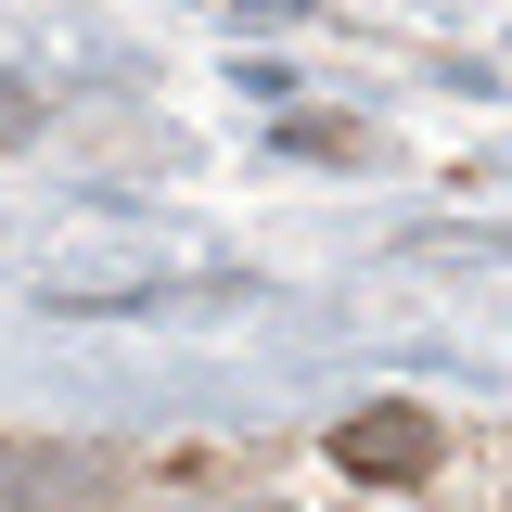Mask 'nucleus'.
<instances>
[{
  "mask_svg": "<svg viewBox=\"0 0 512 512\" xmlns=\"http://www.w3.org/2000/svg\"><path fill=\"white\" fill-rule=\"evenodd\" d=\"M333 461H346L359 487H410V474L436 461V423H423V410H346V423H333Z\"/></svg>",
  "mask_w": 512,
  "mask_h": 512,
  "instance_id": "nucleus-1",
  "label": "nucleus"
}]
</instances>
